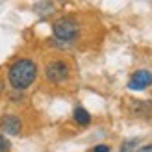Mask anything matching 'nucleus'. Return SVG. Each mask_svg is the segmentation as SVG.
Masks as SVG:
<instances>
[{
    "mask_svg": "<svg viewBox=\"0 0 152 152\" xmlns=\"http://www.w3.org/2000/svg\"><path fill=\"white\" fill-rule=\"evenodd\" d=\"M37 78V65L28 58L17 59L7 71V80H10L11 87L17 91H24L30 87Z\"/></svg>",
    "mask_w": 152,
    "mask_h": 152,
    "instance_id": "f257e3e1",
    "label": "nucleus"
},
{
    "mask_svg": "<svg viewBox=\"0 0 152 152\" xmlns=\"http://www.w3.org/2000/svg\"><path fill=\"white\" fill-rule=\"evenodd\" d=\"M80 32V24L74 17H61L52 24V34L59 41H72Z\"/></svg>",
    "mask_w": 152,
    "mask_h": 152,
    "instance_id": "f03ea898",
    "label": "nucleus"
},
{
    "mask_svg": "<svg viewBox=\"0 0 152 152\" xmlns=\"http://www.w3.org/2000/svg\"><path fill=\"white\" fill-rule=\"evenodd\" d=\"M71 74V67L63 59H52L45 65V78L50 83H61L69 78Z\"/></svg>",
    "mask_w": 152,
    "mask_h": 152,
    "instance_id": "7ed1b4c3",
    "label": "nucleus"
},
{
    "mask_svg": "<svg viewBox=\"0 0 152 152\" xmlns=\"http://www.w3.org/2000/svg\"><path fill=\"white\" fill-rule=\"evenodd\" d=\"M152 86V72L147 69H139L132 74L130 82H128V89L132 91H143Z\"/></svg>",
    "mask_w": 152,
    "mask_h": 152,
    "instance_id": "20e7f679",
    "label": "nucleus"
},
{
    "mask_svg": "<svg viewBox=\"0 0 152 152\" xmlns=\"http://www.w3.org/2000/svg\"><path fill=\"white\" fill-rule=\"evenodd\" d=\"M0 128H2V132L7 134V135H17L22 128V123L17 115H4L2 121H0Z\"/></svg>",
    "mask_w": 152,
    "mask_h": 152,
    "instance_id": "39448f33",
    "label": "nucleus"
},
{
    "mask_svg": "<svg viewBox=\"0 0 152 152\" xmlns=\"http://www.w3.org/2000/svg\"><path fill=\"white\" fill-rule=\"evenodd\" d=\"M72 119H74V123H76V124H80V126H87V124L91 123V115H89V111H87V110H83L82 106H78V108L74 110Z\"/></svg>",
    "mask_w": 152,
    "mask_h": 152,
    "instance_id": "423d86ee",
    "label": "nucleus"
},
{
    "mask_svg": "<svg viewBox=\"0 0 152 152\" xmlns=\"http://www.w3.org/2000/svg\"><path fill=\"white\" fill-rule=\"evenodd\" d=\"M7 148H10V143H7V139L0 134V152H7Z\"/></svg>",
    "mask_w": 152,
    "mask_h": 152,
    "instance_id": "0eeeda50",
    "label": "nucleus"
},
{
    "mask_svg": "<svg viewBox=\"0 0 152 152\" xmlns=\"http://www.w3.org/2000/svg\"><path fill=\"white\" fill-rule=\"evenodd\" d=\"M111 148L108 147V145H96V147H93L91 148V152H110Z\"/></svg>",
    "mask_w": 152,
    "mask_h": 152,
    "instance_id": "6e6552de",
    "label": "nucleus"
},
{
    "mask_svg": "<svg viewBox=\"0 0 152 152\" xmlns=\"http://www.w3.org/2000/svg\"><path fill=\"white\" fill-rule=\"evenodd\" d=\"M139 152H152V145H145V147H141Z\"/></svg>",
    "mask_w": 152,
    "mask_h": 152,
    "instance_id": "1a4fd4ad",
    "label": "nucleus"
},
{
    "mask_svg": "<svg viewBox=\"0 0 152 152\" xmlns=\"http://www.w3.org/2000/svg\"><path fill=\"white\" fill-rule=\"evenodd\" d=\"M121 152H134V150H121Z\"/></svg>",
    "mask_w": 152,
    "mask_h": 152,
    "instance_id": "9d476101",
    "label": "nucleus"
}]
</instances>
